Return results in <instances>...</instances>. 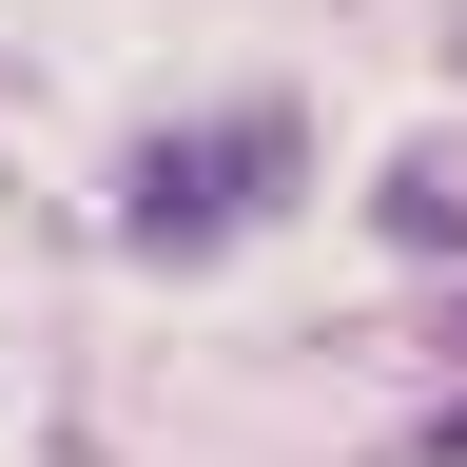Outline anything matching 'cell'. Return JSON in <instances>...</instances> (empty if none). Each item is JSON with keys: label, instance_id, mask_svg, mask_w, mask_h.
Instances as JSON below:
<instances>
[{"label": "cell", "instance_id": "3957f363", "mask_svg": "<svg viewBox=\"0 0 467 467\" xmlns=\"http://www.w3.org/2000/svg\"><path fill=\"white\" fill-rule=\"evenodd\" d=\"M389 467H467V409H429V429H409V448H389Z\"/></svg>", "mask_w": 467, "mask_h": 467}, {"label": "cell", "instance_id": "6da1fadb", "mask_svg": "<svg viewBox=\"0 0 467 467\" xmlns=\"http://www.w3.org/2000/svg\"><path fill=\"white\" fill-rule=\"evenodd\" d=\"M292 175H312V117H292V98H234V117H195V137H156L137 175H117V254L195 273L254 214H292Z\"/></svg>", "mask_w": 467, "mask_h": 467}, {"label": "cell", "instance_id": "7a4b0ae2", "mask_svg": "<svg viewBox=\"0 0 467 467\" xmlns=\"http://www.w3.org/2000/svg\"><path fill=\"white\" fill-rule=\"evenodd\" d=\"M370 234H389V254H429V273H448V254H467V175H448V156H409L389 195H370Z\"/></svg>", "mask_w": 467, "mask_h": 467}]
</instances>
